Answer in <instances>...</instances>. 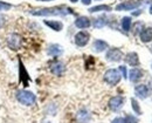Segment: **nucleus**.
I'll return each mask as SVG.
<instances>
[{
    "mask_svg": "<svg viewBox=\"0 0 152 123\" xmlns=\"http://www.w3.org/2000/svg\"><path fill=\"white\" fill-rule=\"evenodd\" d=\"M134 94L137 97L144 100L149 96V87L146 84H137L134 87Z\"/></svg>",
    "mask_w": 152,
    "mask_h": 123,
    "instance_id": "11",
    "label": "nucleus"
},
{
    "mask_svg": "<svg viewBox=\"0 0 152 123\" xmlns=\"http://www.w3.org/2000/svg\"><path fill=\"white\" fill-rule=\"evenodd\" d=\"M90 40V34L86 31H81L78 33L75 34V38H74V41H75V45L77 47H84L88 45V42Z\"/></svg>",
    "mask_w": 152,
    "mask_h": 123,
    "instance_id": "8",
    "label": "nucleus"
},
{
    "mask_svg": "<svg viewBox=\"0 0 152 123\" xmlns=\"http://www.w3.org/2000/svg\"><path fill=\"white\" fill-rule=\"evenodd\" d=\"M93 25L95 28H102L107 25V18L105 17H99V18H96L93 21Z\"/></svg>",
    "mask_w": 152,
    "mask_h": 123,
    "instance_id": "21",
    "label": "nucleus"
},
{
    "mask_svg": "<svg viewBox=\"0 0 152 123\" xmlns=\"http://www.w3.org/2000/svg\"><path fill=\"white\" fill-rule=\"evenodd\" d=\"M143 75H144V73H143V70L140 69V68H132L129 73H128V76H129V80L133 83H137V82L139 81L142 78H143Z\"/></svg>",
    "mask_w": 152,
    "mask_h": 123,
    "instance_id": "12",
    "label": "nucleus"
},
{
    "mask_svg": "<svg viewBox=\"0 0 152 123\" xmlns=\"http://www.w3.org/2000/svg\"><path fill=\"white\" fill-rule=\"evenodd\" d=\"M125 62L129 66H131V67H137L139 64V56H138V54L136 52H130L125 56Z\"/></svg>",
    "mask_w": 152,
    "mask_h": 123,
    "instance_id": "15",
    "label": "nucleus"
},
{
    "mask_svg": "<svg viewBox=\"0 0 152 123\" xmlns=\"http://www.w3.org/2000/svg\"><path fill=\"white\" fill-rule=\"evenodd\" d=\"M125 120H126V123H138V119L133 115H126Z\"/></svg>",
    "mask_w": 152,
    "mask_h": 123,
    "instance_id": "24",
    "label": "nucleus"
},
{
    "mask_svg": "<svg viewBox=\"0 0 152 123\" xmlns=\"http://www.w3.org/2000/svg\"><path fill=\"white\" fill-rule=\"evenodd\" d=\"M151 67H152V66H151Z\"/></svg>",
    "mask_w": 152,
    "mask_h": 123,
    "instance_id": "33",
    "label": "nucleus"
},
{
    "mask_svg": "<svg viewBox=\"0 0 152 123\" xmlns=\"http://www.w3.org/2000/svg\"><path fill=\"white\" fill-rule=\"evenodd\" d=\"M76 119H77V122L78 123H89L91 120V114L88 109L86 108H82L77 111V115H76Z\"/></svg>",
    "mask_w": 152,
    "mask_h": 123,
    "instance_id": "9",
    "label": "nucleus"
},
{
    "mask_svg": "<svg viewBox=\"0 0 152 123\" xmlns=\"http://www.w3.org/2000/svg\"><path fill=\"white\" fill-rule=\"evenodd\" d=\"M90 2H91V0H82L83 5H90Z\"/></svg>",
    "mask_w": 152,
    "mask_h": 123,
    "instance_id": "28",
    "label": "nucleus"
},
{
    "mask_svg": "<svg viewBox=\"0 0 152 123\" xmlns=\"http://www.w3.org/2000/svg\"><path fill=\"white\" fill-rule=\"evenodd\" d=\"M73 11L64 6H56V7H48V8H39L31 11V14L37 17H49V15H61L64 17L67 14H72Z\"/></svg>",
    "mask_w": 152,
    "mask_h": 123,
    "instance_id": "1",
    "label": "nucleus"
},
{
    "mask_svg": "<svg viewBox=\"0 0 152 123\" xmlns=\"http://www.w3.org/2000/svg\"><path fill=\"white\" fill-rule=\"evenodd\" d=\"M62 52H63L62 47H61L60 45H56V43L50 45V46L48 47V49H47V53H48V55H50V56H57V55H60Z\"/></svg>",
    "mask_w": 152,
    "mask_h": 123,
    "instance_id": "18",
    "label": "nucleus"
},
{
    "mask_svg": "<svg viewBox=\"0 0 152 123\" xmlns=\"http://www.w3.org/2000/svg\"><path fill=\"white\" fill-rule=\"evenodd\" d=\"M124 102H125V99L121 95H117V96H113L110 100H109V109L113 110V111H118L123 108L124 105Z\"/></svg>",
    "mask_w": 152,
    "mask_h": 123,
    "instance_id": "7",
    "label": "nucleus"
},
{
    "mask_svg": "<svg viewBox=\"0 0 152 123\" xmlns=\"http://www.w3.org/2000/svg\"><path fill=\"white\" fill-rule=\"evenodd\" d=\"M11 7H12V5L0 1V11H8V10H11Z\"/></svg>",
    "mask_w": 152,
    "mask_h": 123,
    "instance_id": "25",
    "label": "nucleus"
},
{
    "mask_svg": "<svg viewBox=\"0 0 152 123\" xmlns=\"http://www.w3.org/2000/svg\"><path fill=\"white\" fill-rule=\"evenodd\" d=\"M118 72L121 73V75L124 78V79H128V69L125 66H119L118 67Z\"/></svg>",
    "mask_w": 152,
    "mask_h": 123,
    "instance_id": "23",
    "label": "nucleus"
},
{
    "mask_svg": "<svg viewBox=\"0 0 152 123\" xmlns=\"http://www.w3.org/2000/svg\"><path fill=\"white\" fill-rule=\"evenodd\" d=\"M149 11H150V14H152V6L150 7V10H149Z\"/></svg>",
    "mask_w": 152,
    "mask_h": 123,
    "instance_id": "30",
    "label": "nucleus"
},
{
    "mask_svg": "<svg viewBox=\"0 0 152 123\" xmlns=\"http://www.w3.org/2000/svg\"><path fill=\"white\" fill-rule=\"evenodd\" d=\"M139 14H142V11H140V10H139L138 12H134V13H133V15H139Z\"/></svg>",
    "mask_w": 152,
    "mask_h": 123,
    "instance_id": "29",
    "label": "nucleus"
},
{
    "mask_svg": "<svg viewBox=\"0 0 152 123\" xmlns=\"http://www.w3.org/2000/svg\"><path fill=\"white\" fill-rule=\"evenodd\" d=\"M131 104H132L133 111H134L136 114L140 115V114H142V109H140V105H139V103H138V101H137L136 99H131Z\"/></svg>",
    "mask_w": 152,
    "mask_h": 123,
    "instance_id": "22",
    "label": "nucleus"
},
{
    "mask_svg": "<svg viewBox=\"0 0 152 123\" xmlns=\"http://www.w3.org/2000/svg\"><path fill=\"white\" fill-rule=\"evenodd\" d=\"M64 70H66V67H64L63 62L58 61V60L52 62V64H50V72H52L54 75L61 76V75L64 73Z\"/></svg>",
    "mask_w": 152,
    "mask_h": 123,
    "instance_id": "10",
    "label": "nucleus"
},
{
    "mask_svg": "<svg viewBox=\"0 0 152 123\" xmlns=\"http://www.w3.org/2000/svg\"><path fill=\"white\" fill-rule=\"evenodd\" d=\"M5 22H6V20H5V17H4L2 14H0V28H2V27H4Z\"/></svg>",
    "mask_w": 152,
    "mask_h": 123,
    "instance_id": "27",
    "label": "nucleus"
},
{
    "mask_svg": "<svg viewBox=\"0 0 152 123\" xmlns=\"http://www.w3.org/2000/svg\"><path fill=\"white\" fill-rule=\"evenodd\" d=\"M45 25L48 26L50 29L55 31V32H60L63 29V23L61 21L57 20H45Z\"/></svg>",
    "mask_w": 152,
    "mask_h": 123,
    "instance_id": "17",
    "label": "nucleus"
},
{
    "mask_svg": "<svg viewBox=\"0 0 152 123\" xmlns=\"http://www.w3.org/2000/svg\"><path fill=\"white\" fill-rule=\"evenodd\" d=\"M15 97H17V100H18L21 104L27 105V107L33 105V104H35V102H37V96H35L32 92L25 90V89H23V90H18Z\"/></svg>",
    "mask_w": 152,
    "mask_h": 123,
    "instance_id": "2",
    "label": "nucleus"
},
{
    "mask_svg": "<svg viewBox=\"0 0 152 123\" xmlns=\"http://www.w3.org/2000/svg\"><path fill=\"white\" fill-rule=\"evenodd\" d=\"M121 79H122V75H121V73L118 72V69L111 68V69H108V70L104 73V81L107 82L108 84H110V86H116V84H118L119 81H121Z\"/></svg>",
    "mask_w": 152,
    "mask_h": 123,
    "instance_id": "3",
    "label": "nucleus"
},
{
    "mask_svg": "<svg viewBox=\"0 0 152 123\" xmlns=\"http://www.w3.org/2000/svg\"><path fill=\"white\" fill-rule=\"evenodd\" d=\"M111 123H126V120H125V117H116L113 120Z\"/></svg>",
    "mask_w": 152,
    "mask_h": 123,
    "instance_id": "26",
    "label": "nucleus"
},
{
    "mask_svg": "<svg viewBox=\"0 0 152 123\" xmlns=\"http://www.w3.org/2000/svg\"><path fill=\"white\" fill-rule=\"evenodd\" d=\"M110 11H111V7L109 5H97V6H94V7L89 8L90 13H95V12H110Z\"/></svg>",
    "mask_w": 152,
    "mask_h": 123,
    "instance_id": "19",
    "label": "nucleus"
},
{
    "mask_svg": "<svg viewBox=\"0 0 152 123\" xmlns=\"http://www.w3.org/2000/svg\"><path fill=\"white\" fill-rule=\"evenodd\" d=\"M75 26L80 29H86V28H89L91 26V21L88 17H78L75 20Z\"/></svg>",
    "mask_w": 152,
    "mask_h": 123,
    "instance_id": "14",
    "label": "nucleus"
},
{
    "mask_svg": "<svg viewBox=\"0 0 152 123\" xmlns=\"http://www.w3.org/2000/svg\"><path fill=\"white\" fill-rule=\"evenodd\" d=\"M131 25H132V19L130 17H124L121 21V26L125 32H129L131 29Z\"/></svg>",
    "mask_w": 152,
    "mask_h": 123,
    "instance_id": "20",
    "label": "nucleus"
},
{
    "mask_svg": "<svg viewBox=\"0 0 152 123\" xmlns=\"http://www.w3.org/2000/svg\"><path fill=\"white\" fill-rule=\"evenodd\" d=\"M70 1H72V2H77L78 0H70Z\"/></svg>",
    "mask_w": 152,
    "mask_h": 123,
    "instance_id": "31",
    "label": "nucleus"
},
{
    "mask_svg": "<svg viewBox=\"0 0 152 123\" xmlns=\"http://www.w3.org/2000/svg\"><path fill=\"white\" fill-rule=\"evenodd\" d=\"M108 48H109V46L104 40H95L93 43V49L96 53H102V52L107 51Z\"/></svg>",
    "mask_w": 152,
    "mask_h": 123,
    "instance_id": "16",
    "label": "nucleus"
},
{
    "mask_svg": "<svg viewBox=\"0 0 152 123\" xmlns=\"http://www.w3.org/2000/svg\"><path fill=\"white\" fill-rule=\"evenodd\" d=\"M39 1H50V0H39Z\"/></svg>",
    "mask_w": 152,
    "mask_h": 123,
    "instance_id": "32",
    "label": "nucleus"
},
{
    "mask_svg": "<svg viewBox=\"0 0 152 123\" xmlns=\"http://www.w3.org/2000/svg\"><path fill=\"white\" fill-rule=\"evenodd\" d=\"M6 43H7V46L11 49L18 51L20 47H21V45H22V38L20 37L19 34H17V33H12V34H10L7 37Z\"/></svg>",
    "mask_w": 152,
    "mask_h": 123,
    "instance_id": "5",
    "label": "nucleus"
},
{
    "mask_svg": "<svg viewBox=\"0 0 152 123\" xmlns=\"http://www.w3.org/2000/svg\"><path fill=\"white\" fill-rule=\"evenodd\" d=\"M123 52L119 48H109L105 54V59L111 62H119L123 60Z\"/></svg>",
    "mask_w": 152,
    "mask_h": 123,
    "instance_id": "6",
    "label": "nucleus"
},
{
    "mask_svg": "<svg viewBox=\"0 0 152 123\" xmlns=\"http://www.w3.org/2000/svg\"><path fill=\"white\" fill-rule=\"evenodd\" d=\"M143 2V0H125L116 6V11H132L138 8Z\"/></svg>",
    "mask_w": 152,
    "mask_h": 123,
    "instance_id": "4",
    "label": "nucleus"
},
{
    "mask_svg": "<svg viewBox=\"0 0 152 123\" xmlns=\"http://www.w3.org/2000/svg\"><path fill=\"white\" fill-rule=\"evenodd\" d=\"M139 39L142 42L148 43L152 41V27H145L139 32Z\"/></svg>",
    "mask_w": 152,
    "mask_h": 123,
    "instance_id": "13",
    "label": "nucleus"
}]
</instances>
